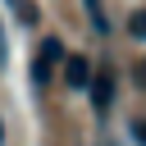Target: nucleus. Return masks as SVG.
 <instances>
[{"label": "nucleus", "mask_w": 146, "mask_h": 146, "mask_svg": "<svg viewBox=\"0 0 146 146\" xmlns=\"http://www.w3.org/2000/svg\"><path fill=\"white\" fill-rule=\"evenodd\" d=\"M55 59H64V46H59V36H46L41 50H36V64H32V82H36V87L50 82V64H55Z\"/></svg>", "instance_id": "nucleus-1"}, {"label": "nucleus", "mask_w": 146, "mask_h": 146, "mask_svg": "<svg viewBox=\"0 0 146 146\" xmlns=\"http://www.w3.org/2000/svg\"><path fill=\"white\" fill-rule=\"evenodd\" d=\"M87 91H91V105L105 114V110H110V100H114V68H110V64H105V68H96Z\"/></svg>", "instance_id": "nucleus-2"}, {"label": "nucleus", "mask_w": 146, "mask_h": 146, "mask_svg": "<svg viewBox=\"0 0 146 146\" xmlns=\"http://www.w3.org/2000/svg\"><path fill=\"white\" fill-rule=\"evenodd\" d=\"M64 82L73 91H87L91 87V59L87 55H64Z\"/></svg>", "instance_id": "nucleus-3"}, {"label": "nucleus", "mask_w": 146, "mask_h": 146, "mask_svg": "<svg viewBox=\"0 0 146 146\" xmlns=\"http://www.w3.org/2000/svg\"><path fill=\"white\" fill-rule=\"evenodd\" d=\"M82 5H87V14H91V23H96V32L105 36V32H110V23H105V9H100V0H82Z\"/></svg>", "instance_id": "nucleus-4"}, {"label": "nucleus", "mask_w": 146, "mask_h": 146, "mask_svg": "<svg viewBox=\"0 0 146 146\" xmlns=\"http://www.w3.org/2000/svg\"><path fill=\"white\" fill-rule=\"evenodd\" d=\"M128 32H132V36H141V41H146V9H137V14H132V18H128Z\"/></svg>", "instance_id": "nucleus-5"}, {"label": "nucleus", "mask_w": 146, "mask_h": 146, "mask_svg": "<svg viewBox=\"0 0 146 146\" xmlns=\"http://www.w3.org/2000/svg\"><path fill=\"white\" fill-rule=\"evenodd\" d=\"M132 137H137V141L146 146V119H141V123H132Z\"/></svg>", "instance_id": "nucleus-6"}, {"label": "nucleus", "mask_w": 146, "mask_h": 146, "mask_svg": "<svg viewBox=\"0 0 146 146\" xmlns=\"http://www.w3.org/2000/svg\"><path fill=\"white\" fill-rule=\"evenodd\" d=\"M0 141H5V123H0Z\"/></svg>", "instance_id": "nucleus-7"}]
</instances>
